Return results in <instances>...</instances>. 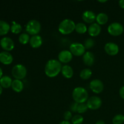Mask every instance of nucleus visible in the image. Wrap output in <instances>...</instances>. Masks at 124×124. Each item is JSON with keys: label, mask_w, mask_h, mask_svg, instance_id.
<instances>
[{"label": "nucleus", "mask_w": 124, "mask_h": 124, "mask_svg": "<svg viewBox=\"0 0 124 124\" xmlns=\"http://www.w3.org/2000/svg\"><path fill=\"white\" fill-rule=\"evenodd\" d=\"M62 64L57 59H50L47 62L44 68L46 75L49 78L56 77L61 72Z\"/></svg>", "instance_id": "f257e3e1"}, {"label": "nucleus", "mask_w": 124, "mask_h": 124, "mask_svg": "<svg viewBox=\"0 0 124 124\" xmlns=\"http://www.w3.org/2000/svg\"><path fill=\"white\" fill-rule=\"evenodd\" d=\"M72 97L75 102L81 104L87 101L88 99V94L85 88L82 87H78L73 91Z\"/></svg>", "instance_id": "f03ea898"}, {"label": "nucleus", "mask_w": 124, "mask_h": 124, "mask_svg": "<svg viewBox=\"0 0 124 124\" xmlns=\"http://www.w3.org/2000/svg\"><path fill=\"white\" fill-rule=\"evenodd\" d=\"M76 24L70 19L62 21L58 25V30L62 35H69L75 30Z\"/></svg>", "instance_id": "7ed1b4c3"}, {"label": "nucleus", "mask_w": 124, "mask_h": 124, "mask_svg": "<svg viewBox=\"0 0 124 124\" xmlns=\"http://www.w3.org/2000/svg\"><path fill=\"white\" fill-rule=\"evenodd\" d=\"M41 29V24L36 19H31L26 24L25 30L28 34L32 35H36L40 32Z\"/></svg>", "instance_id": "20e7f679"}, {"label": "nucleus", "mask_w": 124, "mask_h": 124, "mask_svg": "<svg viewBox=\"0 0 124 124\" xmlns=\"http://www.w3.org/2000/svg\"><path fill=\"white\" fill-rule=\"evenodd\" d=\"M27 69L23 64H16L12 70V74L15 79H23L27 75Z\"/></svg>", "instance_id": "39448f33"}, {"label": "nucleus", "mask_w": 124, "mask_h": 124, "mask_svg": "<svg viewBox=\"0 0 124 124\" xmlns=\"http://www.w3.org/2000/svg\"><path fill=\"white\" fill-rule=\"evenodd\" d=\"M124 31V27L121 23L114 22L108 27V32L114 36H117L122 35Z\"/></svg>", "instance_id": "423d86ee"}, {"label": "nucleus", "mask_w": 124, "mask_h": 124, "mask_svg": "<svg viewBox=\"0 0 124 124\" xmlns=\"http://www.w3.org/2000/svg\"><path fill=\"white\" fill-rule=\"evenodd\" d=\"M85 48L84 44L79 42H73L70 46V51L73 55L81 56L85 53Z\"/></svg>", "instance_id": "0eeeda50"}, {"label": "nucleus", "mask_w": 124, "mask_h": 124, "mask_svg": "<svg viewBox=\"0 0 124 124\" xmlns=\"http://www.w3.org/2000/svg\"><path fill=\"white\" fill-rule=\"evenodd\" d=\"M101 99L98 96H92L88 98L87 101V107L89 109L92 110H98L102 105Z\"/></svg>", "instance_id": "6e6552de"}, {"label": "nucleus", "mask_w": 124, "mask_h": 124, "mask_svg": "<svg viewBox=\"0 0 124 124\" xmlns=\"http://www.w3.org/2000/svg\"><path fill=\"white\" fill-rule=\"evenodd\" d=\"M90 88L91 90L94 93L99 94L104 90V85L102 81L98 79L92 80L90 83Z\"/></svg>", "instance_id": "1a4fd4ad"}, {"label": "nucleus", "mask_w": 124, "mask_h": 124, "mask_svg": "<svg viewBox=\"0 0 124 124\" xmlns=\"http://www.w3.org/2000/svg\"><path fill=\"white\" fill-rule=\"evenodd\" d=\"M104 50L110 56H115L118 53L119 51V46L115 42H107L104 46Z\"/></svg>", "instance_id": "9d476101"}, {"label": "nucleus", "mask_w": 124, "mask_h": 124, "mask_svg": "<svg viewBox=\"0 0 124 124\" xmlns=\"http://www.w3.org/2000/svg\"><path fill=\"white\" fill-rule=\"evenodd\" d=\"M73 54L70 51L64 50L59 52L58 54V59L61 63L67 64L72 60Z\"/></svg>", "instance_id": "9b49d317"}, {"label": "nucleus", "mask_w": 124, "mask_h": 124, "mask_svg": "<svg viewBox=\"0 0 124 124\" xmlns=\"http://www.w3.org/2000/svg\"><path fill=\"white\" fill-rule=\"evenodd\" d=\"M0 45L4 50L7 51H11L14 48L15 44L13 40L9 37H4L0 41Z\"/></svg>", "instance_id": "f8f14e48"}, {"label": "nucleus", "mask_w": 124, "mask_h": 124, "mask_svg": "<svg viewBox=\"0 0 124 124\" xmlns=\"http://www.w3.org/2000/svg\"><path fill=\"white\" fill-rule=\"evenodd\" d=\"M82 18L84 21L85 23L88 24H93V22L96 20V15L93 11L85 10L82 13Z\"/></svg>", "instance_id": "ddd939ff"}, {"label": "nucleus", "mask_w": 124, "mask_h": 124, "mask_svg": "<svg viewBox=\"0 0 124 124\" xmlns=\"http://www.w3.org/2000/svg\"><path fill=\"white\" fill-rule=\"evenodd\" d=\"M88 34L93 37L98 36L101 32V27L97 23H93L90 24L88 28Z\"/></svg>", "instance_id": "4468645a"}, {"label": "nucleus", "mask_w": 124, "mask_h": 124, "mask_svg": "<svg viewBox=\"0 0 124 124\" xmlns=\"http://www.w3.org/2000/svg\"><path fill=\"white\" fill-rule=\"evenodd\" d=\"M82 60L85 65L87 66H92L95 62V57L92 52H87L83 55Z\"/></svg>", "instance_id": "2eb2a0df"}, {"label": "nucleus", "mask_w": 124, "mask_h": 124, "mask_svg": "<svg viewBox=\"0 0 124 124\" xmlns=\"http://www.w3.org/2000/svg\"><path fill=\"white\" fill-rule=\"evenodd\" d=\"M13 56L9 52L4 51L0 53V62L2 64L9 65L13 62Z\"/></svg>", "instance_id": "dca6fc26"}, {"label": "nucleus", "mask_w": 124, "mask_h": 124, "mask_svg": "<svg viewBox=\"0 0 124 124\" xmlns=\"http://www.w3.org/2000/svg\"><path fill=\"white\" fill-rule=\"evenodd\" d=\"M42 38L40 35H33L30 38L29 44L32 48H37L42 46Z\"/></svg>", "instance_id": "f3484780"}, {"label": "nucleus", "mask_w": 124, "mask_h": 124, "mask_svg": "<svg viewBox=\"0 0 124 124\" xmlns=\"http://www.w3.org/2000/svg\"><path fill=\"white\" fill-rule=\"evenodd\" d=\"M61 73L65 78L70 79L73 76V70L70 65H64L62 67Z\"/></svg>", "instance_id": "a211bd4d"}, {"label": "nucleus", "mask_w": 124, "mask_h": 124, "mask_svg": "<svg viewBox=\"0 0 124 124\" xmlns=\"http://www.w3.org/2000/svg\"><path fill=\"white\" fill-rule=\"evenodd\" d=\"M12 88L13 90H14L17 93H20L24 89V84L23 82L21 80L15 79L12 81Z\"/></svg>", "instance_id": "6ab92c4d"}, {"label": "nucleus", "mask_w": 124, "mask_h": 124, "mask_svg": "<svg viewBox=\"0 0 124 124\" xmlns=\"http://www.w3.org/2000/svg\"><path fill=\"white\" fill-rule=\"evenodd\" d=\"M12 80L8 76H4L0 79V85L5 88H8L12 86Z\"/></svg>", "instance_id": "aec40b11"}, {"label": "nucleus", "mask_w": 124, "mask_h": 124, "mask_svg": "<svg viewBox=\"0 0 124 124\" xmlns=\"http://www.w3.org/2000/svg\"><path fill=\"white\" fill-rule=\"evenodd\" d=\"M97 23L99 25H104L108 21V16L105 13H99L96 15V18Z\"/></svg>", "instance_id": "412c9836"}, {"label": "nucleus", "mask_w": 124, "mask_h": 124, "mask_svg": "<svg viewBox=\"0 0 124 124\" xmlns=\"http://www.w3.org/2000/svg\"><path fill=\"white\" fill-rule=\"evenodd\" d=\"M10 30V26L8 23L0 20V35H5Z\"/></svg>", "instance_id": "4be33fe9"}, {"label": "nucleus", "mask_w": 124, "mask_h": 124, "mask_svg": "<svg viewBox=\"0 0 124 124\" xmlns=\"http://www.w3.org/2000/svg\"><path fill=\"white\" fill-rule=\"evenodd\" d=\"M88 30L86 24L83 23H78L76 24L75 31L79 34H84Z\"/></svg>", "instance_id": "5701e85b"}, {"label": "nucleus", "mask_w": 124, "mask_h": 124, "mask_svg": "<svg viewBox=\"0 0 124 124\" xmlns=\"http://www.w3.org/2000/svg\"><path fill=\"white\" fill-rule=\"evenodd\" d=\"M92 75V71L90 69H84L80 72V78L82 79L87 80L90 78Z\"/></svg>", "instance_id": "b1692460"}, {"label": "nucleus", "mask_w": 124, "mask_h": 124, "mask_svg": "<svg viewBox=\"0 0 124 124\" xmlns=\"http://www.w3.org/2000/svg\"><path fill=\"white\" fill-rule=\"evenodd\" d=\"M30 39V36H29V34L26 33H23L21 34L19 36V38H18L19 42L24 45L27 44L28 42H29Z\"/></svg>", "instance_id": "393cba45"}, {"label": "nucleus", "mask_w": 124, "mask_h": 124, "mask_svg": "<svg viewBox=\"0 0 124 124\" xmlns=\"http://www.w3.org/2000/svg\"><path fill=\"white\" fill-rule=\"evenodd\" d=\"M22 28L21 25L19 23H13V24L12 25V26L10 27V30L12 33L15 34H18L22 31Z\"/></svg>", "instance_id": "a878e982"}, {"label": "nucleus", "mask_w": 124, "mask_h": 124, "mask_svg": "<svg viewBox=\"0 0 124 124\" xmlns=\"http://www.w3.org/2000/svg\"><path fill=\"white\" fill-rule=\"evenodd\" d=\"M112 122L113 124H122L124 122V116L123 115H117L113 118Z\"/></svg>", "instance_id": "bb28decb"}, {"label": "nucleus", "mask_w": 124, "mask_h": 124, "mask_svg": "<svg viewBox=\"0 0 124 124\" xmlns=\"http://www.w3.org/2000/svg\"><path fill=\"white\" fill-rule=\"evenodd\" d=\"M84 121V118L81 115H76L73 116L71 119V123L72 124H82Z\"/></svg>", "instance_id": "cd10ccee"}, {"label": "nucleus", "mask_w": 124, "mask_h": 124, "mask_svg": "<svg viewBox=\"0 0 124 124\" xmlns=\"http://www.w3.org/2000/svg\"><path fill=\"white\" fill-rule=\"evenodd\" d=\"M94 44H95V42L93 39L87 38L84 41V46L85 49H90L94 46Z\"/></svg>", "instance_id": "c85d7f7f"}, {"label": "nucleus", "mask_w": 124, "mask_h": 124, "mask_svg": "<svg viewBox=\"0 0 124 124\" xmlns=\"http://www.w3.org/2000/svg\"><path fill=\"white\" fill-rule=\"evenodd\" d=\"M88 107H87V104L85 103H81V104H78V110L77 112L79 113V114H82L85 113L88 110Z\"/></svg>", "instance_id": "c756f323"}, {"label": "nucleus", "mask_w": 124, "mask_h": 124, "mask_svg": "<svg viewBox=\"0 0 124 124\" xmlns=\"http://www.w3.org/2000/svg\"><path fill=\"white\" fill-rule=\"evenodd\" d=\"M72 113L70 111H66L64 114V118L65 121H69L70 119H72Z\"/></svg>", "instance_id": "7c9ffc66"}, {"label": "nucleus", "mask_w": 124, "mask_h": 124, "mask_svg": "<svg viewBox=\"0 0 124 124\" xmlns=\"http://www.w3.org/2000/svg\"><path fill=\"white\" fill-rule=\"evenodd\" d=\"M78 104L77 102H73L70 105V111H73L74 113L77 112L78 110Z\"/></svg>", "instance_id": "2f4dec72"}, {"label": "nucleus", "mask_w": 124, "mask_h": 124, "mask_svg": "<svg viewBox=\"0 0 124 124\" xmlns=\"http://www.w3.org/2000/svg\"><path fill=\"white\" fill-rule=\"evenodd\" d=\"M119 95L122 99H124V86L121 87L119 90Z\"/></svg>", "instance_id": "473e14b6"}, {"label": "nucleus", "mask_w": 124, "mask_h": 124, "mask_svg": "<svg viewBox=\"0 0 124 124\" xmlns=\"http://www.w3.org/2000/svg\"><path fill=\"white\" fill-rule=\"evenodd\" d=\"M119 5L122 8H124V0H121L119 1Z\"/></svg>", "instance_id": "72a5a7b5"}, {"label": "nucleus", "mask_w": 124, "mask_h": 124, "mask_svg": "<svg viewBox=\"0 0 124 124\" xmlns=\"http://www.w3.org/2000/svg\"><path fill=\"white\" fill-rule=\"evenodd\" d=\"M59 124H71L70 123L69 121H61V122H60Z\"/></svg>", "instance_id": "f704fd0d"}, {"label": "nucleus", "mask_w": 124, "mask_h": 124, "mask_svg": "<svg viewBox=\"0 0 124 124\" xmlns=\"http://www.w3.org/2000/svg\"><path fill=\"white\" fill-rule=\"evenodd\" d=\"M95 124H105V122L104 121H102V120H100V121H98L96 122Z\"/></svg>", "instance_id": "c9c22d12"}, {"label": "nucleus", "mask_w": 124, "mask_h": 124, "mask_svg": "<svg viewBox=\"0 0 124 124\" xmlns=\"http://www.w3.org/2000/svg\"><path fill=\"white\" fill-rule=\"evenodd\" d=\"M2 69H1V68L0 67V79L2 77Z\"/></svg>", "instance_id": "e433bc0d"}, {"label": "nucleus", "mask_w": 124, "mask_h": 124, "mask_svg": "<svg viewBox=\"0 0 124 124\" xmlns=\"http://www.w3.org/2000/svg\"><path fill=\"white\" fill-rule=\"evenodd\" d=\"M2 92V87H1V85H0V94H1Z\"/></svg>", "instance_id": "4c0bfd02"}, {"label": "nucleus", "mask_w": 124, "mask_h": 124, "mask_svg": "<svg viewBox=\"0 0 124 124\" xmlns=\"http://www.w3.org/2000/svg\"><path fill=\"white\" fill-rule=\"evenodd\" d=\"M99 2H106L107 1H98Z\"/></svg>", "instance_id": "58836bf2"}]
</instances>
